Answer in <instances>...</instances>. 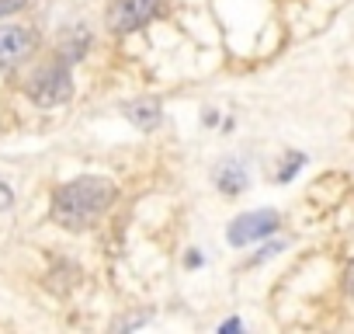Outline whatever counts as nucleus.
<instances>
[{
    "instance_id": "1",
    "label": "nucleus",
    "mask_w": 354,
    "mask_h": 334,
    "mask_svg": "<svg viewBox=\"0 0 354 334\" xmlns=\"http://www.w3.org/2000/svg\"><path fill=\"white\" fill-rule=\"evenodd\" d=\"M115 195H118V188L108 178H97V175L73 178V182L59 185L53 195V209H49L53 223H59L63 230H87L111 209Z\"/></svg>"
},
{
    "instance_id": "2",
    "label": "nucleus",
    "mask_w": 354,
    "mask_h": 334,
    "mask_svg": "<svg viewBox=\"0 0 354 334\" xmlns=\"http://www.w3.org/2000/svg\"><path fill=\"white\" fill-rule=\"evenodd\" d=\"M28 98L42 108H53V105H63L73 98V73H70V63L63 56H56L53 63H46L32 80H28Z\"/></svg>"
},
{
    "instance_id": "3",
    "label": "nucleus",
    "mask_w": 354,
    "mask_h": 334,
    "mask_svg": "<svg viewBox=\"0 0 354 334\" xmlns=\"http://www.w3.org/2000/svg\"><path fill=\"white\" fill-rule=\"evenodd\" d=\"M163 8V0H115L108 8V25L111 32L118 35H129V32H139L146 28Z\"/></svg>"
},
{
    "instance_id": "4",
    "label": "nucleus",
    "mask_w": 354,
    "mask_h": 334,
    "mask_svg": "<svg viewBox=\"0 0 354 334\" xmlns=\"http://www.w3.org/2000/svg\"><path fill=\"white\" fill-rule=\"evenodd\" d=\"M39 49V32L28 25H4L0 28V70H15Z\"/></svg>"
},
{
    "instance_id": "5",
    "label": "nucleus",
    "mask_w": 354,
    "mask_h": 334,
    "mask_svg": "<svg viewBox=\"0 0 354 334\" xmlns=\"http://www.w3.org/2000/svg\"><path fill=\"white\" fill-rule=\"evenodd\" d=\"M274 230H278V213H274V209H257V213L236 216V220L230 223L226 237H230L233 247H247V244H254V240H261V237H268V234H274Z\"/></svg>"
},
{
    "instance_id": "6",
    "label": "nucleus",
    "mask_w": 354,
    "mask_h": 334,
    "mask_svg": "<svg viewBox=\"0 0 354 334\" xmlns=\"http://www.w3.org/2000/svg\"><path fill=\"white\" fill-rule=\"evenodd\" d=\"M87 49H91V32H87L84 25L63 28V35H59V56H63L66 63H80V60L87 56Z\"/></svg>"
},
{
    "instance_id": "7",
    "label": "nucleus",
    "mask_w": 354,
    "mask_h": 334,
    "mask_svg": "<svg viewBox=\"0 0 354 334\" xmlns=\"http://www.w3.org/2000/svg\"><path fill=\"white\" fill-rule=\"evenodd\" d=\"M125 118L139 129H156L163 112H160V101L156 98H142V101H129L125 105Z\"/></svg>"
},
{
    "instance_id": "8",
    "label": "nucleus",
    "mask_w": 354,
    "mask_h": 334,
    "mask_svg": "<svg viewBox=\"0 0 354 334\" xmlns=\"http://www.w3.org/2000/svg\"><path fill=\"white\" fill-rule=\"evenodd\" d=\"M216 185H219V192L223 195H240L243 188H247V167H240V164H233V160H226V164H219L216 167Z\"/></svg>"
},
{
    "instance_id": "9",
    "label": "nucleus",
    "mask_w": 354,
    "mask_h": 334,
    "mask_svg": "<svg viewBox=\"0 0 354 334\" xmlns=\"http://www.w3.org/2000/svg\"><path fill=\"white\" fill-rule=\"evenodd\" d=\"M306 164V153H299V150H292L285 160H281V171H278V182H292L295 175H299V167Z\"/></svg>"
},
{
    "instance_id": "10",
    "label": "nucleus",
    "mask_w": 354,
    "mask_h": 334,
    "mask_svg": "<svg viewBox=\"0 0 354 334\" xmlns=\"http://www.w3.org/2000/svg\"><path fill=\"white\" fill-rule=\"evenodd\" d=\"M21 8H28V0H0V18H8V15H15Z\"/></svg>"
},
{
    "instance_id": "11",
    "label": "nucleus",
    "mask_w": 354,
    "mask_h": 334,
    "mask_svg": "<svg viewBox=\"0 0 354 334\" xmlns=\"http://www.w3.org/2000/svg\"><path fill=\"white\" fill-rule=\"evenodd\" d=\"M278 251H285V244H281V240H274V244H264V247H261V254H257L254 261H268V258H274Z\"/></svg>"
},
{
    "instance_id": "12",
    "label": "nucleus",
    "mask_w": 354,
    "mask_h": 334,
    "mask_svg": "<svg viewBox=\"0 0 354 334\" xmlns=\"http://www.w3.org/2000/svg\"><path fill=\"white\" fill-rule=\"evenodd\" d=\"M11 202H15V192H11L8 185H0V213L11 209Z\"/></svg>"
},
{
    "instance_id": "13",
    "label": "nucleus",
    "mask_w": 354,
    "mask_h": 334,
    "mask_svg": "<svg viewBox=\"0 0 354 334\" xmlns=\"http://www.w3.org/2000/svg\"><path fill=\"white\" fill-rule=\"evenodd\" d=\"M344 289H347V296H354V261H351L347 272H344Z\"/></svg>"
},
{
    "instance_id": "14",
    "label": "nucleus",
    "mask_w": 354,
    "mask_h": 334,
    "mask_svg": "<svg viewBox=\"0 0 354 334\" xmlns=\"http://www.w3.org/2000/svg\"><path fill=\"white\" fill-rule=\"evenodd\" d=\"M185 265H188V268H198V265H202V254H198V251H192V254L185 258Z\"/></svg>"
},
{
    "instance_id": "15",
    "label": "nucleus",
    "mask_w": 354,
    "mask_h": 334,
    "mask_svg": "<svg viewBox=\"0 0 354 334\" xmlns=\"http://www.w3.org/2000/svg\"><path fill=\"white\" fill-rule=\"evenodd\" d=\"M240 327H243V324H240V320L233 317V320H226V324H223L219 331H223V334H230V331H240Z\"/></svg>"
}]
</instances>
